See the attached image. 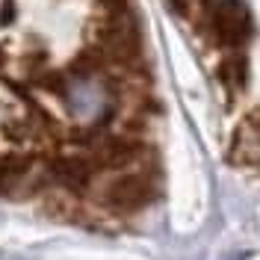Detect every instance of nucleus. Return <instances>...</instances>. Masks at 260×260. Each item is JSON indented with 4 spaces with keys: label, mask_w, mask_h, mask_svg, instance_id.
Returning a JSON list of instances; mask_svg holds the SVG:
<instances>
[{
    "label": "nucleus",
    "mask_w": 260,
    "mask_h": 260,
    "mask_svg": "<svg viewBox=\"0 0 260 260\" xmlns=\"http://www.w3.org/2000/svg\"><path fill=\"white\" fill-rule=\"evenodd\" d=\"M92 195H98L95 201L101 204V210L113 216H133L145 210L160 198V160L98 175Z\"/></svg>",
    "instance_id": "obj_1"
},
{
    "label": "nucleus",
    "mask_w": 260,
    "mask_h": 260,
    "mask_svg": "<svg viewBox=\"0 0 260 260\" xmlns=\"http://www.w3.org/2000/svg\"><path fill=\"white\" fill-rule=\"evenodd\" d=\"M189 21L198 36L222 50H240L254 39V18L243 0H192Z\"/></svg>",
    "instance_id": "obj_2"
},
{
    "label": "nucleus",
    "mask_w": 260,
    "mask_h": 260,
    "mask_svg": "<svg viewBox=\"0 0 260 260\" xmlns=\"http://www.w3.org/2000/svg\"><path fill=\"white\" fill-rule=\"evenodd\" d=\"M92 166L98 169V175H107V172H121V169H133V166H142V162L157 160V151L151 142L145 139H133L124 136L115 127H107L98 133V139L92 142L89 151H83Z\"/></svg>",
    "instance_id": "obj_3"
},
{
    "label": "nucleus",
    "mask_w": 260,
    "mask_h": 260,
    "mask_svg": "<svg viewBox=\"0 0 260 260\" xmlns=\"http://www.w3.org/2000/svg\"><path fill=\"white\" fill-rule=\"evenodd\" d=\"M39 166L48 172V178L53 180L56 189L74 195V198H89L92 189H95L98 169L92 166V160L83 151L62 148V151H56L53 157H48V160L39 162Z\"/></svg>",
    "instance_id": "obj_4"
},
{
    "label": "nucleus",
    "mask_w": 260,
    "mask_h": 260,
    "mask_svg": "<svg viewBox=\"0 0 260 260\" xmlns=\"http://www.w3.org/2000/svg\"><path fill=\"white\" fill-rule=\"evenodd\" d=\"M216 80L228 92V98H237L248 89V56L240 50H225L216 62Z\"/></svg>",
    "instance_id": "obj_5"
},
{
    "label": "nucleus",
    "mask_w": 260,
    "mask_h": 260,
    "mask_svg": "<svg viewBox=\"0 0 260 260\" xmlns=\"http://www.w3.org/2000/svg\"><path fill=\"white\" fill-rule=\"evenodd\" d=\"M107 71H110V62H107L104 50L98 48V45H89V42H86V48L77 50V53L68 59V65H65V74L77 83L98 80V77L107 74Z\"/></svg>",
    "instance_id": "obj_6"
},
{
    "label": "nucleus",
    "mask_w": 260,
    "mask_h": 260,
    "mask_svg": "<svg viewBox=\"0 0 260 260\" xmlns=\"http://www.w3.org/2000/svg\"><path fill=\"white\" fill-rule=\"evenodd\" d=\"M30 86L36 92H45V95H53V98H68L71 92V77L65 74V68H42L36 77L30 80Z\"/></svg>",
    "instance_id": "obj_7"
},
{
    "label": "nucleus",
    "mask_w": 260,
    "mask_h": 260,
    "mask_svg": "<svg viewBox=\"0 0 260 260\" xmlns=\"http://www.w3.org/2000/svg\"><path fill=\"white\" fill-rule=\"evenodd\" d=\"M32 45H36V48H27L18 56V77L27 80V83H30L42 68H48V48H45V42H42L39 36H32Z\"/></svg>",
    "instance_id": "obj_8"
},
{
    "label": "nucleus",
    "mask_w": 260,
    "mask_h": 260,
    "mask_svg": "<svg viewBox=\"0 0 260 260\" xmlns=\"http://www.w3.org/2000/svg\"><path fill=\"white\" fill-rule=\"evenodd\" d=\"M92 3H95V15H118L133 9V0H92Z\"/></svg>",
    "instance_id": "obj_9"
},
{
    "label": "nucleus",
    "mask_w": 260,
    "mask_h": 260,
    "mask_svg": "<svg viewBox=\"0 0 260 260\" xmlns=\"http://www.w3.org/2000/svg\"><path fill=\"white\" fill-rule=\"evenodd\" d=\"M243 127L248 130V133H251V136H254V139L260 142V107H254V110H248V113H245Z\"/></svg>",
    "instance_id": "obj_10"
},
{
    "label": "nucleus",
    "mask_w": 260,
    "mask_h": 260,
    "mask_svg": "<svg viewBox=\"0 0 260 260\" xmlns=\"http://www.w3.org/2000/svg\"><path fill=\"white\" fill-rule=\"evenodd\" d=\"M166 3H169V9L180 18H189V12H192V0H166Z\"/></svg>",
    "instance_id": "obj_11"
},
{
    "label": "nucleus",
    "mask_w": 260,
    "mask_h": 260,
    "mask_svg": "<svg viewBox=\"0 0 260 260\" xmlns=\"http://www.w3.org/2000/svg\"><path fill=\"white\" fill-rule=\"evenodd\" d=\"M6 65H9V56H6V48H0V77L6 74Z\"/></svg>",
    "instance_id": "obj_12"
}]
</instances>
